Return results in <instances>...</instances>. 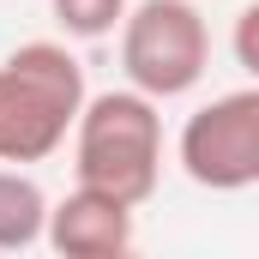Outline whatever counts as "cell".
<instances>
[{"instance_id": "4", "label": "cell", "mask_w": 259, "mask_h": 259, "mask_svg": "<svg viewBox=\"0 0 259 259\" xmlns=\"http://www.w3.org/2000/svg\"><path fill=\"white\" fill-rule=\"evenodd\" d=\"M175 163L187 169L193 187L211 193H241L259 187V84L211 97L175 139Z\"/></svg>"}, {"instance_id": "1", "label": "cell", "mask_w": 259, "mask_h": 259, "mask_svg": "<svg viewBox=\"0 0 259 259\" xmlns=\"http://www.w3.org/2000/svg\"><path fill=\"white\" fill-rule=\"evenodd\" d=\"M84 66L66 42H18L0 61V163H42L84 109Z\"/></svg>"}, {"instance_id": "3", "label": "cell", "mask_w": 259, "mask_h": 259, "mask_svg": "<svg viewBox=\"0 0 259 259\" xmlns=\"http://www.w3.org/2000/svg\"><path fill=\"white\" fill-rule=\"evenodd\" d=\"M211 66V30L193 0H139L121 24V72L145 97H187Z\"/></svg>"}, {"instance_id": "5", "label": "cell", "mask_w": 259, "mask_h": 259, "mask_svg": "<svg viewBox=\"0 0 259 259\" xmlns=\"http://www.w3.org/2000/svg\"><path fill=\"white\" fill-rule=\"evenodd\" d=\"M133 211H139V205H127V199L78 181L61 205H49V247L61 259H121V253H133V241H139Z\"/></svg>"}, {"instance_id": "6", "label": "cell", "mask_w": 259, "mask_h": 259, "mask_svg": "<svg viewBox=\"0 0 259 259\" xmlns=\"http://www.w3.org/2000/svg\"><path fill=\"white\" fill-rule=\"evenodd\" d=\"M49 241V193L24 169H0V253H24Z\"/></svg>"}, {"instance_id": "7", "label": "cell", "mask_w": 259, "mask_h": 259, "mask_svg": "<svg viewBox=\"0 0 259 259\" xmlns=\"http://www.w3.org/2000/svg\"><path fill=\"white\" fill-rule=\"evenodd\" d=\"M49 12L72 42H103V36H115L127 24L133 0H49Z\"/></svg>"}, {"instance_id": "8", "label": "cell", "mask_w": 259, "mask_h": 259, "mask_svg": "<svg viewBox=\"0 0 259 259\" xmlns=\"http://www.w3.org/2000/svg\"><path fill=\"white\" fill-rule=\"evenodd\" d=\"M229 49H235V66H247V78L259 84V0H247V6H241Z\"/></svg>"}, {"instance_id": "2", "label": "cell", "mask_w": 259, "mask_h": 259, "mask_svg": "<svg viewBox=\"0 0 259 259\" xmlns=\"http://www.w3.org/2000/svg\"><path fill=\"white\" fill-rule=\"evenodd\" d=\"M72 175L84 187L145 205L163 181V115L157 97H145L139 84L127 91H97L78 109L72 127Z\"/></svg>"}]
</instances>
